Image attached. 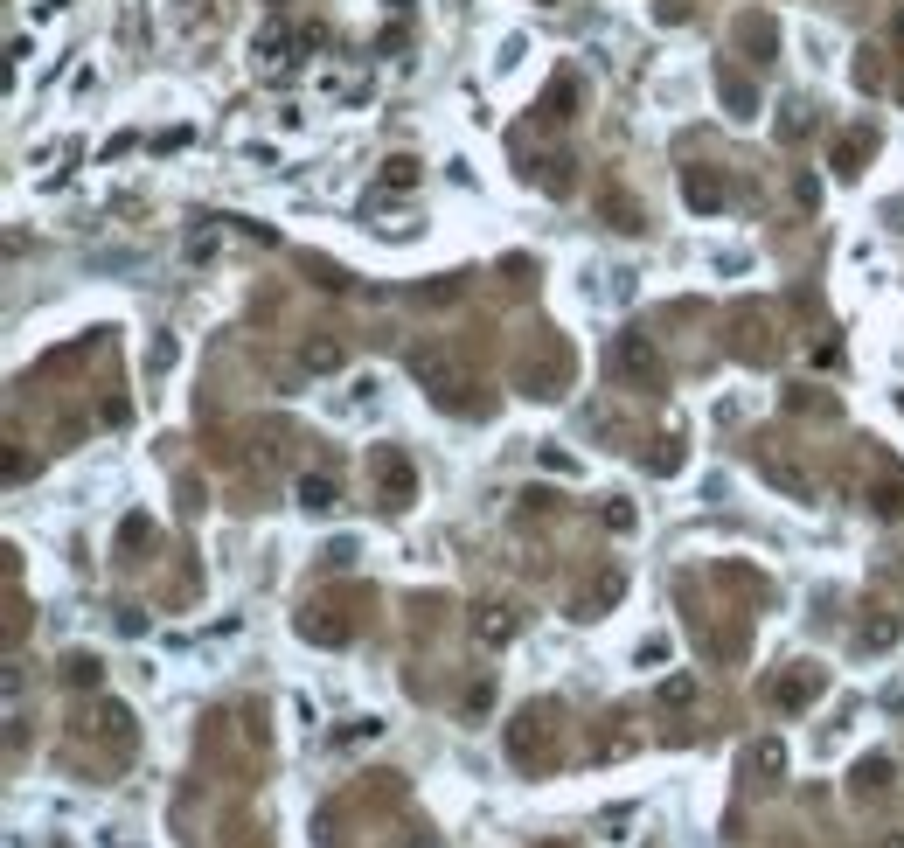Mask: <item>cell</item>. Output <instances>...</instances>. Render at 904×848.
<instances>
[{"instance_id": "1", "label": "cell", "mask_w": 904, "mask_h": 848, "mask_svg": "<svg viewBox=\"0 0 904 848\" xmlns=\"http://www.w3.org/2000/svg\"><path fill=\"white\" fill-rule=\"evenodd\" d=\"M411 376L425 383V397L432 404H446V411H466V390H473V369L452 355L446 341H425V348H411Z\"/></svg>"}, {"instance_id": "2", "label": "cell", "mask_w": 904, "mask_h": 848, "mask_svg": "<svg viewBox=\"0 0 904 848\" xmlns=\"http://www.w3.org/2000/svg\"><path fill=\"white\" fill-rule=\"evenodd\" d=\"M508 751H515V765H550L557 758V716L550 709H522L515 730H508Z\"/></svg>"}, {"instance_id": "3", "label": "cell", "mask_w": 904, "mask_h": 848, "mask_svg": "<svg viewBox=\"0 0 904 848\" xmlns=\"http://www.w3.org/2000/svg\"><path fill=\"white\" fill-rule=\"evenodd\" d=\"M612 376H626V383L654 390V383H661V355H654V341H647V334H619V341H612Z\"/></svg>"}, {"instance_id": "4", "label": "cell", "mask_w": 904, "mask_h": 848, "mask_svg": "<svg viewBox=\"0 0 904 848\" xmlns=\"http://www.w3.org/2000/svg\"><path fill=\"white\" fill-rule=\"evenodd\" d=\"M807 696H821V675H814V668H800V675H786V682L772 689V703H779V709H800Z\"/></svg>"}, {"instance_id": "5", "label": "cell", "mask_w": 904, "mask_h": 848, "mask_svg": "<svg viewBox=\"0 0 904 848\" xmlns=\"http://www.w3.org/2000/svg\"><path fill=\"white\" fill-rule=\"evenodd\" d=\"M473 633H480L487 647H508V640H515V612H501V605H487V612L473 619Z\"/></svg>"}, {"instance_id": "6", "label": "cell", "mask_w": 904, "mask_h": 848, "mask_svg": "<svg viewBox=\"0 0 904 848\" xmlns=\"http://www.w3.org/2000/svg\"><path fill=\"white\" fill-rule=\"evenodd\" d=\"M682 195H689L696 209H724V181H717V174H689V181H682Z\"/></svg>"}, {"instance_id": "7", "label": "cell", "mask_w": 904, "mask_h": 848, "mask_svg": "<svg viewBox=\"0 0 904 848\" xmlns=\"http://www.w3.org/2000/svg\"><path fill=\"white\" fill-rule=\"evenodd\" d=\"M884 786H891V758H863V765H856V793L870 800V793H884Z\"/></svg>"}, {"instance_id": "8", "label": "cell", "mask_w": 904, "mask_h": 848, "mask_svg": "<svg viewBox=\"0 0 904 848\" xmlns=\"http://www.w3.org/2000/svg\"><path fill=\"white\" fill-rule=\"evenodd\" d=\"M300 508L306 515H327V508H334V480H313V473H306L300 480Z\"/></svg>"}, {"instance_id": "9", "label": "cell", "mask_w": 904, "mask_h": 848, "mask_svg": "<svg viewBox=\"0 0 904 848\" xmlns=\"http://www.w3.org/2000/svg\"><path fill=\"white\" fill-rule=\"evenodd\" d=\"M571 98H578V84L564 77V84H557V91L543 98V119H550V126H564V119H571Z\"/></svg>"}, {"instance_id": "10", "label": "cell", "mask_w": 904, "mask_h": 848, "mask_svg": "<svg viewBox=\"0 0 904 848\" xmlns=\"http://www.w3.org/2000/svg\"><path fill=\"white\" fill-rule=\"evenodd\" d=\"M745 42L758 49V63H772V42H779V28H772V21H745Z\"/></svg>"}, {"instance_id": "11", "label": "cell", "mask_w": 904, "mask_h": 848, "mask_svg": "<svg viewBox=\"0 0 904 848\" xmlns=\"http://www.w3.org/2000/svg\"><path fill=\"white\" fill-rule=\"evenodd\" d=\"M605 216H612V230H640V209L626 195H605Z\"/></svg>"}, {"instance_id": "12", "label": "cell", "mask_w": 904, "mask_h": 848, "mask_svg": "<svg viewBox=\"0 0 904 848\" xmlns=\"http://www.w3.org/2000/svg\"><path fill=\"white\" fill-rule=\"evenodd\" d=\"M543 188H550V195H564V188H571V160H564V153H557V160H543Z\"/></svg>"}, {"instance_id": "13", "label": "cell", "mask_w": 904, "mask_h": 848, "mask_svg": "<svg viewBox=\"0 0 904 848\" xmlns=\"http://www.w3.org/2000/svg\"><path fill=\"white\" fill-rule=\"evenodd\" d=\"M306 369H341V348L334 341H306Z\"/></svg>"}, {"instance_id": "14", "label": "cell", "mask_w": 904, "mask_h": 848, "mask_svg": "<svg viewBox=\"0 0 904 848\" xmlns=\"http://www.w3.org/2000/svg\"><path fill=\"white\" fill-rule=\"evenodd\" d=\"M870 501H877V515H904V487H898V480H884Z\"/></svg>"}, {"instance_id": "15", "label": "cell", "mask_w": 904, "mask_h": 848, "mask_svg": "<svg viewBox=\"0 0 904 848\" xmlns=\"http://www.w3.org/2000/svg\"><path fill=\"white\" fill-rule=\"evenodd\" d=\"M383 181H390V188H411V181H418V160H404V153H397V160L383 167Z\"/></svg>"}, {"instance_id": "16", "label": "cell", "mask_w": 904, "mask_h": 848, "mask_svg": "<svg viewBox=\"0 0 904 848\" xmlns=\"http://www.w3.org/2000/svg\"><path fill=\"white\" fill-rule=\"evenodd\" d=\"M70 689H98V661H84V654H70Z\"/></svg>"}, {"instance_id": "17", "label": "cell", "mask_w": 904, "mask_h": 848, "mask_svg": "<svg viewBox=\"0 0 904 848\" xmlns=\"http://www.w3.org/2000/svg\"><path fill=\"white\" fill-rule=\"evenodd\" d=\"M856 84L870 91V84H884V63H877V49H863V63H856Z\"/></svg>"}, {"instance_id": "18", "label": "cell", "mask_w": 904, "mask_h": 848, "mask_svg": "<svg viewBox=\"0 0 904 848\" xmlns=\"http://www.w3.org/2000/svg\"><path fill=\"white\" fill-rule=\"evenodd\" d=\"M724 105H731V112H738V119H752V91H745V84H738V77H731V84H724Z\"/></svg>"}, {"instance_id": "19", "label": "cell", "mask_w": 904, "mask_h": 848, "mask_svg": "<svg viewBox=\"0 0 904 848\" xmlns=\"http://www.w3.org/2000/svg\"><path fill=\"white\" fill-rule=\"evenodd\" d=\"M661 703H675V709H682V703H696V682H689V675H675V682L661 689Z\"/></svg>"}, {"instance_id": "20", "label": "cell", "mask_w": 904, "mask_h": 848, "mask_svg": "<svg viewBox=\"0 0 904 848\" xmlns=\"http://www.w3.org/2000/svg\"><path fill=\"white\" fill-rule=\"evenodd\" d=\"M779 133H786V140H800V133H807V105H786V119H779Z\"/></svg>"}, {"instance_id": "21", "label": "cell", "mask_w": 904, "mask_h": 848, "mask_svg": "<svg viewBox=\"0 0 904 848\" xmlns=\"http://www.w3.org/2000/svg\"><path fill=\"white\" fill-rule=\"evenodd\" d=\"M752 765H758V772H779V765H786V751H779V744H758Z\"/></svg>"}, {"instance_id": "22", "label": "cell", "mask_w": 904, "mask_h": 848, "mask_svg": "<svg viewBox=\"0 0 904 848\" xmlns=\"http://www.w3.org/2000/svg\"><path fill=\"white\" fill-rule=\"evenodd\" d=\"M891 28H898V42H904V0H898V14H891Z\"/></svg>"}, {"instance_id": "23", "label": "cell", "mask_w": 904, "mask_h": 848, "mask_svg": "<svg viewBox=\"0 0 904 848\" xmlns=\"http://www.w3.org/2000/svg\"><path fill=\"white\" fill-rule=\"evenodd\" d=\"M877 848H904V835H884V842H877Z\"/></svg>"}]
</instances>
